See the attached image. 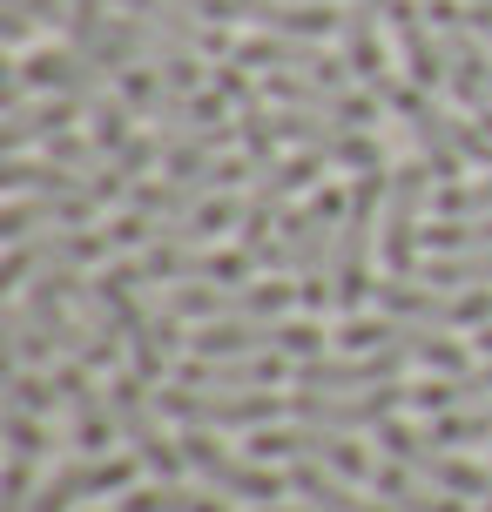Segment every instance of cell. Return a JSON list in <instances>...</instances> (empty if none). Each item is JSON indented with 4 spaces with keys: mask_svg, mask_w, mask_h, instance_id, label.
<instances>
[{
    "mask_svg": "<svg viewBox=\"0 0 492 512\" xmlns=\"http://www.w3.org/2000/svg\"><path fill=\"white\" fill-rule=\"evenodd\" d=\"M95 290H102V304L115 310V324H122V344H129L135 371H142V378H162L182 351V317L149 304V277H142L135 263H108L102 277H95Z\"/></svg>",
    "mask_w": 492,
    "mask_h": 512,
    "instance_id": "6da1fadb",
    "label": "cell"
},
{
    "mask_svg": "<svg viewBox=\"0 0 492 512\" xmlns=\"http://www.w3.org/2000/svg\"><path fill=\"white\" fill-rule=\"evenodd\" d=\"M385 182L391 176H358L351 182V209L337 223V256H331V310L358 317L371 297H378V277H371V250H378V209H385Z\"/></svg>",
    "mask_w": 492,
    "mask_h": 512,
    "instance_id": "7a4b0ae2",
    "label": "cell"
},
{
    "mask_svg": "<svg viewBox=\"0 0 492 512\" xmlns=\"http://www.w3.org/2000/svg\"><path fill=\"white\" fill-rule=\"evenodd\" d=\"M351 209V189H317L304 209L284 216V236H290V270H297V297L304 310H324L337 297L331 290V256H337V223Z\"/></svg>",
    "mask_w": 492,
    "mask_h": 512,
    "instance_id": "3957f363",
    "label": "cell"
},
{
    "mask_svg": "<svg viewBox=\"0 0 492 512\" xmlns=\"http://www.w3.org/2000/svg\"><path fill=\"white\" fill-rule=\"evenodd\" d=\"M162 418H176L189 432H263V425H277V411L284 398L277 391H216V384H162L156 391Z\"/></svg>",
    "mask_w": 492,
    "mask_h": 512,
    "instance_id": "277c9868",
    "label": "cell"
},
{
    "mask_svg": "<svg viewBox=\"0 0 492 512\" xmlns=\"http://www.w3.org/2000/svg\"><path fill=\"white\" fill-rule=\"evenodd\" d=\"M439 196L432 162H405L385 182V230H378V256H385V277H418V250H425V209Z\"/></svg>",
    "mask_w": 492,
    "mask_h": 512,
    "instance_id": "5b68a950",
    "label": "cell"
},
{
    "mask_svg": "<svg viewBox=\"0 0 492 512\" xmlns=\"http://www.w3.org/2000/svg\"><path fill=\"white\" fill-rule=\"evenodd\" d=\"M378 102L398 108V122L412 128V142H418V162H432L439 189H445V182H459V169L472 162V155H466V122H459V115H445V108L432 102V88L385 81V88H378Z\"/></svg>",
    "mask_w": 492,
    "mask_h": 512,
    "instance_id": "8992f818",
    "label": "cell"
},
{
    "mask_svg": "<svg viewBox=\"0 0 492 512\" xmlns=\"http://www.w3.org/2000/svg\"><path fill=\"white\" fill-rule=\"evenodd\" d=\"M297 297V283H169L162 310L182 324H223V317H284Z\"/></svg>",
    "mask_w": 492,
    "mask_h": 512,
    "instance_id": "52a82bcc",
    "label": "cell"
},
{
    "mask_svg": "<svg viewBox=\"0 0 492 512\" xmlns=\"http://www.w3.org/2000/svg\"><path fill=\"white\" fill-rule=\"evenodd\" d=\"M378 310L432 324V331H486L492 290H445V283H425V277H378Z\"/></svg>",
    "mask_w": 492,
    "mask_h": 512,
    "instance_id": "ba28073f",
    "label": "cell"
},
{
    "mask_svg": "<svg viewBox=\"0 0 492 512\" xmlns=\"http://www.w3.org/2000/svg\"><path fill=\"white\" fill-rule=\"evenodd\" d=\"M108 405H115V432H122V445H129L156 479H176L182 465H189L182 459V438L162 432V405H156V391H149L142 371H135V378H108Z\"/></svg>",
    "mask_w": 492,
    "mask_h": 512,
    "instance_id": "9c48e42d",
    "label": "cell"
},
{
    "mask_svg": "<svg viewBox=\"0 0 492 512\" xmlns=\"http://www.w3.org/2000/svg\"><path fill=\"white\" fill-rule=\"evenodd\" d=\"M250 459L263 465H290V459H311V465H331V472H344V479H371L378 465H371V452L358 445V432H331V425H263V432H250Z\"/></svg>",
    "mask_w": 492,
    "mask_h": 512,
    "instance_id": "30bf717a",
    "label": "cell"
},
{
    "mask_svg": "<svg viewBox=\"0 0 492 512\" xmlns=\"http://www.w3.org/2000/svg\"><path fill=\"white\" fill-rule=\"evenodd\" d=\"M108 68H95L81 48H41V54H14L7 61V102H27V95H68V102H102L108 95Z\"/></svg>",
    "mask_w": 492,
    "mask_h": 512,
    "instance_id": "8fae6325",
    "label": "cell"
},
{
    "mask_svg": "<svg viewBox=\"0 0 492 512\" xmlns=\"http://www.w3.org/2000/svg\"><path fill=\"white\" fill-rule=\"evenodd\" d=\"M182 459H189V472H203V486L230 492V499H250V506H277L290 492V472L250 459V452H230L209 432H182Z\"/></svg>",
    "mask_w": 492,
    "mask_h": 512,
    "instance_id": "7c38bea8",
    "label": "cell"
},
{
    "mask_svg": "<svg viewBox=\"0 0 492 512\" xmlns=\"http://www.w3.org/2000/svg\"><path fill=\"white\" fill-rule=\"evenodd\" d=\"M378 445H385L398 465H412L418 479L459 492V499H479V492H486V465L459 459V445H445L432 425H398V418H385V425H378Z\"/></svg>",
    "mask_w": 492,
    "mask_h": 512,
    "instance_id": "4fadbf2b",
    "label": "cell"
},
{
    "mask_svg": "<svg viewBox=\"0 0 492 512\" xmlns=\"http://www.w3.org/2000/svg\"><path fill=\"white\" fill-rule=\"evenodd\" d=\"M108 250H115L108 230H41L27 243H7L0 290H27V277H48V270H95Z\"/></svg>",
    "mask_w": 492,
    "mask_h": 512,
    "instance_id": "5bb4252c",
    "label": "cell"
},
{
    "mask_svg": "<svg viewBox=\"0 0 492 512\" xmlns=\"http://www.w3.org/2000/svg\"><path fill=\"white\" fill-rule=\"evenodd\" d=\"M412 405V384H371V391H290V411L304 425H331V432H378L385 418Z\"/></svg>",
    "mask_w": 492,
    "mask_h": 512,
    "instance_id": "9a60e30c",
    "label": "cell"
},
{
    "mask_svg": "<svg viewBox=\"0 0 492 512\" xmlns=\"http://www.w3.org/2000/svg\"><path fill=\"white\" fill-rule=\"evenodd\" d=\"M135 465H142L135 452H129V459H115V452H81V459L54 465L48 486L34 492V506H27V512H75L81 499H108V492H129Z\"/></svg>",
    "mask_w": 492,
    "mask_h": 512,
    "instance_id": "2e32d148",
    "label": "cell"
},
{
    "mask_svg": "<svg viewBox=\"0 0 492 512\" xmlns=\"http://www.w3.org/2000/svg\"><path fill=\"white\" fill-rule=\"evenodd\" d=\"M54 371V391H61V411H68V438H75V452H108L115 445V405H108V391L95 384V371L75 358L48 364Z\"/></svg>",
    "mask_w": 492,
    "mask_h": 512,
    "instance_id": "e0dca14e",
    "label": "cell"
},
{
    "mask_svg": "<svg viewBox=\"0 0 492 512\" xmlns=\"http://www.w3.org/2000/svg\"><path fill=\"white\" fill-rule=\"evenodd\" d=\"M385 27H391V41H398L405 81L412 88H445V41L432 34L425 0H385Z\"/></svg>",
    "mask_w": 492,
    "mask_h": 512,
    "instance_id": "ac0fdd59",
    "label": "cell"
},
{
    "mask_svg": "<svg viewBox=\"0 0 492 512\" xmlns=\"http://www.w3.org/2000/svg\"><path fill=\"white\" fill-rule=\"evenodd\" d=\"M385 7H371V0H344V21H337V61L351 68L358 88H385L391 81V61H385Z\"/></svg>",
    "mask_w": 492,
    "mask_h": 512,
    "instance_id": "d6986e66",
    "label": "cell"
},
{
    "mask_svg": "<svg viewBox=\"0 0 492 512\" xmlns=\"http://www.w3.org/2000/svg\"><path fill=\"white\" fill-rule=\"evenodd\" d=\"M405 351H344V358H304L290 378L297 391H371V384H398Z\"/></svg>",
    "mask_w": 492,
    "mask_h": 512,
    "instance_id": "ffe728a7",
    "label": "cell"
},
{
    "mask_svg": "<svg viewBox=\"0 0 492 512\" xmlns=\"http://www.w3.org/2000/svg\"><path fill=\"white\" fill-rule=\"evenodd\" d=\"M95 196H14L0 209V243H27L41 230H88L95 223Z\"/></svg>",
    "mask_w": 492,
    "mask_h": 512,
    "instance_id": "44dd1931",
    "label": "cell"
},
{
    "mask_svg": "<svg viewBox=\"0 0 492 512\" xmlns=\"http://www.w3.org/2000/svg\"><path fill=\"white\" fill-rule=\"evenodd\" d=\"M439 41H445V88H452L472 115H479V108H492V48L472 34L466 21L439 27Z\"/></svg>",
    "mask_w": 492,
    "mask_h": 512,
    "instance_id": "7402d4cb",
    "label": "cell"
},
{
    "mask_svg": "<svg viewBox=\"0 0 492 512\" xmlns=\"http://www.w3.org/2000/svg\"><path fill=\"white\" fill-rule=\"evenodd\" d=\"M88 108L68 102V95H48V102H7V122H0V149L7 155H27L34 142H54V135H68V128L81 122Z\"/></svg>",
    "mask_w": 492,
    "mask_h": 512,
    "instance_id": "603a6c76",
    "label": "cell"
},
{
    "mask_svg": "<svg viewBox=\"0 0 492 512\" xmlns=\"http://www.w3.org/2000/svg\"><path fill=\"white\" fill-rule=\"evenodd\" d=\"M243 21H257L263 34H297V41H324V34H337L344 7H324V0H243Z\"/></svg>",
    "mask_w": 492,
    "mask_h": 512,
    "instance_id": "cb8c5ba5",
    "label": "cell"
},
{
    "mask_svg": "<svg viewBox=\"0 0 492 512\" xmlns=\"http://www.w3.org/2000/svg\"><path fill=\"white\" fill-rule=\"evenodd\" d=\"M371 492H378L391 512H472L459 492H445V486H432V479H418L412 465H398V459L371 472Z\"/></svg>",
    "mask_w": 492,
    "mask_h": 512,
    "instance_id": "d4e9b609",
    "label": "cell"
},
{
    "mask_svg": "<svg viewBox=\"0 0 492 512\" xmlns=\"http://www.w3.org/2000/svg\"><path fill=\"white\" fill-rule=\"evenodd\" d=\"M290 492H297V499H311L317 512H391L385 499H358L344 472L311 465V459H290Z\"/></svg>",
    "mask_w": 492,
    "mask_h": 512,
    "instance_id": "484cf974",
    "label": "cell"
},
{
    "mask_svg": "<svg viewBox=\"0 0 492 512\" xmlns=\"http://www.w3.org/2000/svg\"><path fill=\"white\" fill-rule=\"evenodd\" d=\"M492 398V358L472 364V371H452V378H425L412 384V411L439 418V411H466V405H486Z\"/></svg>",
    "mask_w": 492,
    "mask_h": 512,
    "instance_id": "4316f807",
    "label": "cell"
},
{
    "mask_svg": "<svg viewBox=\"0 0 492 512\" xmlns=\"http://www.w3.org/2000/svg\"><path fill=\"white\" fill-rule=\"evenodd\" d=\"M317 176H324V155H317V149H297L290 162H263L257 182H250V203H257V209H290V196L311 189Z\"/></svg>",
    "mask_w": 492,
    "mask_h": 512,
    "instance_id": "83f0119b",
    "label": "cell"
},
{
    "mask_svg": "<svg viewBox=\"0 0 492 512\" xmlns=\"http://www.w3.org/2000/svg\"><path fill=\"white\" fill-rule=\"evenodd\" d=\"M156 162H162V135H129L122 149L108 155V169L95 176V203H122V196H129Z\"/></svg>",
    "mask_w": 492,
    "mask_h": 512,
    "instance_id": "f1b7e54d",
    "label": "cell"
},
{
    "mask_svg": "<svg viewBox=\"0 0 492 512\" xmlns=\"http://www.w3.org/2000/svg\"><path fill=\"white\" fill-rule=\"evenodd\" d=\"M122 512H230V492H196V486H176V479H156L142 492H122Z\"/></svg>",
    "mask_w": 492,
    "mask_h": 512,
    "instance_id": "f546056e",
    "label": "cell"
},
{
    "mask_svg": "<svg viewBox=\"0 0 492 512\" xmlns=\"http://www.w3.org/2000/svg\"><path fill=\"white\" fill-rule=\"evenodd\" d=\"M425 283H445V290H492V250H445L418 263Z\"/></svg>",
    "mask_w": 492,
    "mask_h": 512,
    "instance_id": "4dcf8cb0",
    "label": "cell"
},
{
    "mask_svg": "<svg viewBox=\"0 0 492 512\" xmlns=\"http://www.w3.org/2000/svg\"><path fill=\"white\" fill-rule=\"evenodd\" d=\"M115 95H122L135 115H149V122H156L162 108H169V95H176V88L162 81V68H149V61H142V68H122V75H115Z\"/></svg>",
    "mask_w": 492,
    "mask_h": 512,
    "instance_id": "1f68e13d",
    "label": "cell"
},
{
    "mask_svg": "<svg viewBox=\"0 0 492 512\" xmlns=\"http://www.w3.org/2000/svg\"><path fill=\"white\" fill-rule=\"evenodd\" d=\"M7 405H14V411H34V418H41V411H54V405H61L54 371L41 378L34 364H7Z\"/></svg>",
    "mask_w": 492,
    "mask_h": 512,
    "instance_id": "d6a6232c",
    "label": "cell"
},
{
    "mask_svg": "<svg viewBox=\"0 0 492 512\" xmlns=\"http://www.w3.org/2000/svg\"><path fill=\"white\" fill-rule=\"evenodd\" d=\"M432 432H439L445 445H486L492 438V398L486 405H466V411H439Z\"/></svg>",
    "mask_w": 492,
    "mask_h": 512,
    "instance_id": "836d02e7",
    "label": "cell"
},
{
    "mask_svg": "<svg viewBox=\"0 0 492 512\" xmlns=\"http://www.w3.org/2000/svg\"><path fill=\"white\" fill-rule=\"evenodd\" d=\"M88 122H95V142L115 155L122 142H129V122H142V115H135L122 95H102V102H88Z\"/></svg>",
    "mask_w": 492,
    "mask_h": 512,
    "instance_id": "e575fe53",
    "label": "cell"
},
{
    "mask_svg": "<svg viewBox=\"0 0 492 512\" xmlns=\"http://www.w3.org/2000/svg\"><path fill=\"white\" fill-rule=\"evenodd\" d=\"M0 438H7V459H41V452H48V425H41L34 411H14V405L0 418Z\"/></svg>",
    "mask_w": 492,
    "mask_h": 512,
    "instance_id": "d590c367",
    "label": "cell"
},
{
    "mask_svg": "<svg viewBox=\"0 0 492 512\" xmlns=\"http://www.w3.org/2000/svg\"><path fill=\"white\" fill-rule=\"evenodd\" d=\"M236 135H243V155H250V162H277V128H270V108H236Z\"/></svg>",
    "mask_w": 492,
    "mask_h": 512,
    "instance_id": "8d00e7d4",
    "label": "cell"
},
{
    "mask_svg": "<svg viewBox=\"0 0 492 512\" xmlns=\"http://www.w3.org/2000/svg\"><path fill=\"white\" fill-rule=\"evenodd\" d=\"M216 95H230V108H257L263 102V88H257V75H250V68H243V61H223V68H216Z\"/></svg>",
    "mask_w": 492,
    "mask_h": 512,
    "instance_id": "74e56055",
    "label": "cell"
},
{
    "mask_svg": "<svg viewBox=\"0 0 492 512\" xmlns=\"http://www.w3.org/2000/svg\"><path fill=\"white\" fill-rule=\"evenodd\" d=\"M34 506V459H7L0 472V512H27Z\"/></svg>",
    "mask_w": 492,
    "mask_h": 512,
    "instance_id": "f35d334b",
    "label": "cell"
},
{
    "mask_svg": "<svg viewBox=\"0 0 492 512\" xmlns=\"http://www.w3.org/2000/svg\"><path fill=\"white\" fill-rule=\"evenodd\" d=\"M479 512H492V465H486V492H479Z\"/></svg>",
    "mask_w": 492,
    "mask_h": 512,
    "instance_id": "ab89813d",
    "label": "cell"
},
{
    "mask_svg": "<svg viewBox=\"0 0 492 512\" xmlns=\"http://www.w3.org/2000/svg\"><path fill=\"white\" fill-rule=\"evenodd\" d=\"M479 358H492V324H486V331H479Z\"/></svg>",
    "mask_w": 492,
    "mask_h": 512,
    "instance_id": "60d3db41",
    "label": "cell"
},
{
    "mask_svg": "<svg viewBox=\"0 0 492 512\" xmlns=\"http://www.w3.org/2000/svg\"><path fill=\"white\" fill-rule=\"evenodd\" d=\"M257 512H304V506H257ZM317 512V506H311Z\"/></svg>",
    "mask_w": 492,
    "mask_h": 512,
    "instance_id": "b9f144b4",
    "label": "cell"
},
{
    "mask_svg": "<svg viewBox=\"0 0 492 512\" xmlns=\"http://www.w3.org/2000/svg\"><path fill=\"white\" fill-rule=\"evenodd\" d=\"M0 7H21V0H0Z\"/></svg>",
    "mask_w": 492,
    "mask_h": 512,
    "instance_id": "7bdbcfd3",
    "label": "cell"
}]
</instances>
